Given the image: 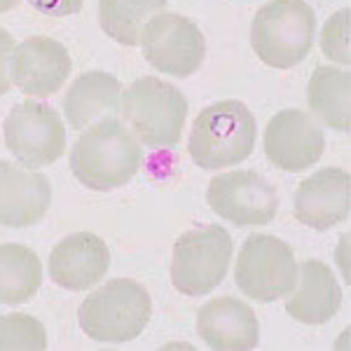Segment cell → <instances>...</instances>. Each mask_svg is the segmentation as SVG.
Here are the masks:
<instances>
[{
	"mask_svg": "<svg viewBox=\"0 0 351 351\" xmlns=\"http://www.w3.org/2000/svg\"><path fill=\"white\" fill-rule=\"evenodd\" d=\"M143 150L138 138L117 117L92 124L71 150V171L87 190L110 192L124 188L138 173Z\"/></svg>",
	"mask_w": 351,
	"mask_h": 351,
	"instance_id": "1",
	"label": "cell"
},
{
	"mask_svg": "<svg viewBox=\"0 0 351 351\" xmlns=\"http://www.w3.org/2000/svg\"><path fill=\"white\" fill-rule=\"evenodd\" d=\"M256 117L237 99L206 106L192 122L188 150L192 162L206 171L232 169L256 148Z\"/></svg>",
	"mask_w": 351,
	"mask_h": 351,
	"instance_id": "2",
	"label": "cell"
},
{
	"mask_svg": "<svg viewBox=\"0 0 351 351\" xmlns=\"http://www.w3.org/2000/svg\"><path fill=\"white\" fill-rule=\"evenodd\" d=\"M120 112L129 132L148 148H169L180 141L188 99L160 77H138L120 96Z\"/></svg>",
	"mask_w": 351,
	"mask_h": 351,
	"instance_id": "3",
	"label": "cell"
},
{
	"mask_svg": "<svg viewBox=\"0 0 351 351\" xmlns=\"http://www.w3.org/2000/svg\"><path fill=\"white\" fill-rule=\"evenodd\" d=\"M150 316V293L132 279H112L96 288L92 295L84 298L77 311L84 335L110 344L136 339L148 328Z\"/></svg>",
	"mask_w": 351,
	"mask_h": 351,
	"instance_id": "4",
	"label": "cell"
},
{
	"mask_svg": "<svg viewBox=\"0 0 351 351\" xmlns=\"http://www.w3.org/2000/svg\"><path fill=\"white\" fill-rule=\"evenodd\" d=\"M314 38L316 16L304 0H269L251 24L253 52L271 68H293L304 61Z\"/></svg>",
	"mask_w": 351,
	"mask_h": 351,
	"instance_id": "5",
	"label": "cell"
},
{
	"mask_svg": "<svg viewBox=\"0 0 351 351\" xmlns=\"http://www.w3.org/2000/svg\"><path fill=\"white\" fill-rule=\"evenodd\" d=\"M232 237L223 225H199L176 239L171 256V284L188 298H204L228 276Z\"/></svg>",
	"mask_w": 351,
	"mask_h": 351,
	"instance_id": "6",
	"label": "cell"
},
{
	"mask_svg": "<svg viewBox=\"0 0 351 351\" xmlns=\"http://www.w3.org/2000/svg\"><path fill=\"white\" fill-rule=\"evenodd\" d=\"M234 281L248 300L263 304L281 300L298 284V260L293 248L279 237L251 234L237 258Z\"/></svg>",
	"mask_w": 351,
	"mask_h": 351,
	"instance_id": "7",
	"label": "cell"
},
{
	"mask_svg": "<svg viewBox=\"0 0 351 351\" xmlns=\"http://www.w3.org/2000/svg\"><path fill=\"white\" fill-rule=\"evenodd\" d=\"M5 145L28 169L49 167L64 155V120L49 104L21 101L14 104L3 124Z\"/></svg>",
	"mask_w": 351,
	"mask_h": 351,
	"instance_id": "8",
	"label": "cell"
},
{
	"mask_svg": "<svg viewBox=\"0 0 351 351\" xmlns=\"http://www.w3.org/2000/svg\"><path fill=\"white\" fill-rule=\"evenodd\" d=\"M138 43L145 61L155 71L173 77L195 75L206 56V38L199 26L176 12H160L148 19Z\"/></svg>",
	"mask_w": 351,
	"mask_h": 351,
	"instance_id": "9",
	"label": "cell"
},
{
	"mask_svg": "<svg viewBox=\"0 0 351 351\" xmlns=\"http://www.w3.org/2000/svg\"><path fill=\"white\" fill-rule=\"evenodd\" d=\"M206 202L211 211L237 228H256L274 220L279 192L256 171H228L208 183Z\"/></svg>",
	"mask_w": 351,
	"mask_h": 351,
	"instance_id": "10",
	"label": "cell"
},
{
	"mask_svg": "<svg viewBox=\"0 0 351 351\" xmlns=\"http://www.w3.org/2000/svg\"><path fill=\"white\" fill-rule=\"evenodd\" d=\"M263 148L267 160L276 169L298 173L311 169L321 160L326 148V136L309 112L288 108L276 112L267 122Z\"/></svg>",
	"mask_w": 351,
	"mask_h": 351,
	"instance_id": "11",
	"label": "cell"
},
{
	"mask_svg": "<svg viewBox=\"0 0 351 351\" xmlns=\"http://www.w3.org/2000/svg\"><path fill=\"white\" fill-rule=\"evenodd\" d=\"M71 68V56L64 45L54 38L36 36L14 47L10 59V77L24 94L47 99L68 80Z\"/></svg>",
	"mask_w": 351,
	"mask_h": 351,
	"instance_id": "12",
	"label": "cell"
},
{
	"mask_svg": "<svg viewBox=\"0 0 351 351\" xmlns=\"http://www.w3.org/2000/svg\"><path fill=\"white\" fill-rule=\"evenodd\" d=\"M351 178L344 169L326 167L304 178L295 190L293 216L311 230H332L349 218Z\"/></svg>",
	"mask_w": 351,
	"mask_h": 351,
	"instance_id": "13",
	"label": "cell"
},
{
	"mask_svg": "<svg viewBox=\"0 0 351 351\" xmlns=\"http://www.w3.org/2000/svg\"><path fill=\"white\" fill-rule=\"evenodd\" d=\"M47 265L56 286L66 291H87L108 274L110 251L94 232H75L56 243Z\"/></svg>",
	"mask_w": 351,
	"mask_h": 351,
	"instance_id": "14",
	"label": "cell"
},
{
	"mask_svg": "<svg viewBox=\"0 0 351 351\" xmlns=\"http://www.w3.org/2000/svg\"><path fill=\"white\" fill-rule=\"evenodd\" d=\"M49 202L52 188L47 176L0 160V225L12 230L38 225L47 213Z\"/></svg>",
	"mask_w": 351,
	"mask_h": 351,
	"instance_id": "15",
	"label": "cell"
},
{
	"mask_svg": "<svg viewBox=\"0 0 351 351\" xmlns=\"http://www.w3.org/2000/svg\"><path fill=\"white\" fill-rule=\"evenodd\" d=\"M197 332L216 351H248L260 342L256 311L237 298H213L197 311Z\"/></svg>",
	"mask_w": 351,
	"mask_h": 351,
	"instance_id": "16",
	"label": "cell"
},
{
	"mask_svg": "<svg viewBox=\"0 0 351 351\" xmlns=\"http://www.w3.org/2000/svg\"><path fill=\"white\" fill-rule=\"evenodd\" d=\"M298 291L286 300V311L300 324H328L342 304V291L332 269L321 260H304L298 265Z\"/></svg>",
	"mask_w": 351,
	"mask_h": 351,
	"instance_id": "17",
	"label": "cell"
},
{
	"mask_svg": "<svg viewBox=\"0 0 351 351\" xmlns=\"http://www.w3.org/2000/svg\"><path fill=\"white\" fill-rule=\"evenodd\" d=\"M120 96L122 87L110 73H82L64 96V115L75 132H84L106 117H115L120 112Z\"/></svg>",
	"mask_w": 351,
	"mask_h": 351,
	"instance_id": "18",
	"label": "cell"
},
{
	"mask_svg": "<svg viewBox=\"0 0 351 351\" xmlns=\"http://www.w3.org/2000/svg\"><path fill=\"white\" fill-rule=\"evenodd\" d=\"M307 104L314 120L335 132H351V73L335 66H319L309 77Z\"/></svg>",
	"mask_w": 351,
	"mask_h": 351,
	"instance_id": "19",
	"label": "cell"
},
{
	"mask_svg": "<svg viewBox=\"0 0 351 351\" xmlns=\"http://www.w3.org/2000/svg\"><path fill=\"white\" fill-rule=\"evenodd\" d=\"M40 286V258L21 243H0V304H24Z\"/></svg>",
	"mask_w": 351,
	"mask_h": 351,
	"instance_id": "20",
	"label": "cell"
},
{
	"mask_svg": "<svg viewBox=\"0 0 351 351\" xmlns=\"http://www.w3.org/2000/svg\"><path fill=\"white\" fill-rule=\"evenodd\" d=\"M164 10L167 0H99V24L115 43L134 47L148 19Z\"/></svg>",
	"mask_w": 351,
	"mask_h": 351,
	"instance_id": "21",
	"label": "cell"
},
{
	"mask_svg": "<svg viewBox=\"0 0 351 351\" xmlns=\"http://www.w3.org/2000/svg\"><path fill=\"white\" fill-rule=\"evenodd\" d=\"M43 351L47 349L45 326L31 314L0 316V351Z\"/></svg>",
	"mask_w": 351,
	"mask_h": 351,
	"instance_id": "22",
	"label": "cell"
},
{
	"mask_svg": "<svg viewBox=\"0 0 351 351\" xmlns=\"http://www.w3.org/2000/svg\"><path fill=\"white\" fill-rule=\"evenodd\" d=\"M349 8L339 10V12L330 14V19L324 24L321 31V52L335 64L349 66L351 52H349Z\"/></svg>",
	"mask_w": 351,
	"mask_h": 351,
	"instance_id": "23",
	"label": "cell"
},
{
	"mask_svg": "<svg viewBox=\"0 0 351 351\" xmlns=\"http://www.w3.org/2000/svg\"><path fill=\"white\" fill-rule=\"evenodd\" d=\"M36 12H40L45 16H71V14H77L82 10L84 0H26Z\"/></svg>",
	"mask_w": 351,
	"mask_h": 351,
	"instance_id": "24",
	"label": "cell"
},
{
	"mask_svg": "<svg viewBox=\"0 0 351 351\" xmlns=\"http://www.w3.org/2000/svg\"><path fill=\"white\" fill-rule=\"evenodd\" d=\"M16 43L10 36V31L0 28V96H5L12 87V77H10V59H12Z\"/></svg>",
	"mask_w": 351,
	"mask_h": 351,
	"instance_id": "25",
	"label": "cell"
},
{
	"mask_svg": "<svg viewBox=\"0 0 351 351\" xmlns=\"http://www.w3.org/2000/svg\"><path fill=\"white\" fill-rule=\"evenodd\" d=\"M16 5H19V0H0V14L10 12V10H14Z\"/></svg>",
	"mask_w": 351,
	"mask_h": 351,
	"instance_id": "26",
	"label": "cell"
}]
</instances>
